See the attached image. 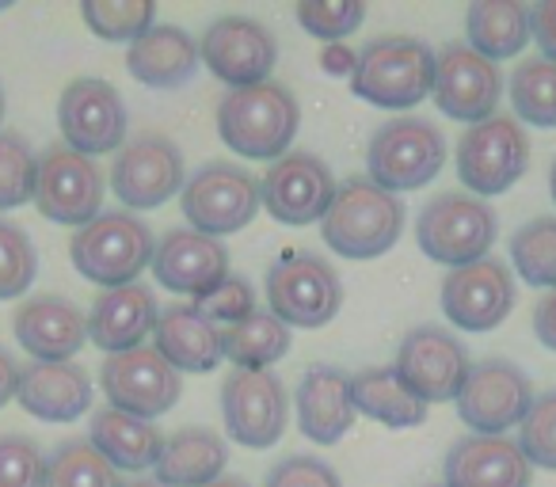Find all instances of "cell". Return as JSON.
I'll list each match as a JSON object with an SVG mask.
<instances>
[{"label": "cell", "mask_w": 556, "mask_h": 487, "mask_svg": "<svg viewBox=\"0 0 556 487\" xmlns=\"http://www.w3.org/2000/svg\"><path fill=\"white\" fill-rule=\"evenodd\" d=\"M0 123H4V85H0Z\"/></svg>", "instance_id": "obj_52"}, {"label": "cell", "mask_w": 556, "mask_h": 487, "mask_svg": "<svg viewBox=\"0 0 556 487\" xmlns=\"http://www.w3.org/2000/svg\"><path fill=\"white\" fill-rule=\"evenodd\" d=\"M16 400L27 415L42 423H73L92 408V377L77 362L20 366Z\"/></svg>", "instance_id": "obj_23"}, {"label": "cell", "mask_w": 556, "mask_h": 487, "mask_svg": "<svg viewBox=\"0 0 556 487\" xmlns=\"http://www.w3.org/2000/svg\"><path fill=\"white\" fill-rule=\"evenodd\" d=\"M194 312H202V317L210 320V324H225V328H232V324H240L244 317H252L255 312V290H252V282L248 279H225V282H217L214 290H206L202 297H194Z\"/></svg>", "instance_id": "obj_43"}, {"label": "cell", "mask_w": 556, "mask_h": 487, "mask_svg": "<svg viewBox=\"0 0 556 487\" xmlns=\"http://www.w3.org/2000/svg\"><path fill=\"white\" fill-rule=\"evenodd\" d=\"M465 35L469 47L488 62L522 54L530 42V9L518 0H480L465 12Z\"/></svg>", "instance_id": "obj_32"}, {"label": "cell", "mask_w": 556, "mask_h": 487, "mask_svg": "<svg viewBox=\"0 0 556 487\" xmlns=\"http://www.w3.org/2000/svg\"><path fill=\"white\" fill-rule=\"evenodd\" d=\"M156 317H161V305H156L153 290L141 286V282L103 290L92 302V312H88V339L108 355H126L153 335Z\"/></svg>", "instance_id": "obj_25"}, {"label": "cell", "mask_w": 556, "mask_h": 487, "mask_svg": "<svg viewBox=\"0 0 556 487\" xmlns=\"http://www.w3.org/2000/svg\"><path fill=\"white\" fill-rule=\"evenodd\" d=\"M199 65V42L176 24H153L126 50V69L146 88H184L194 80Z\"/></svg>", "instance_id": "obj_27"}, {"label": "cell", "mask_w": 556, "mask_h": 487, "mask_svg": "<svg viewBox=\"0 0 556 487\" xmlns=\"http://www.w3.org/2000/svg\"><path fill=\"white\" fill-rule=\"evenodd\" d=\"M35 271H39V256H35L31 236L0 217V302L24 297L35 282Z\"/></svg>", "instance_id": "obj_39"}, {"label": "cell", "mask_w": 556, "mask_h": 487, "mask_svg": "<svg viewBox=\"0 0 556 487\" xmlns=\"http://www.w3.org/2000/svg\"><path fill=\"white\" fill-rule=\"evenodd\" d=\"M290 328L275 312L255 309L252 317L222 332V358H229L237 370H267L290 355Z\"/></svg>", "instance_id": "obj_33"}, {"label": "cell", "mask_w": 556, "mask_h": 487, "mask_svg": "<svg viewBox=\"0 0 556 487\" xmlns=\"http://www.w3.org/2000/svg\"><path fill=\"white\" fill-rule=\"evenodd\" d=\"M510 259L515 271L530 286L556 290V217H533L510 240Z\"/></svg>", "instance_id": "obj_37"}, {"label": "cell", "mask_w": 556, "mask_h": 487, "mask_svg": "<svg viewBox=\"0 0 556 487\" xmlns=\"http://www.w3.org/2000/svg\"><path fill=\"white\" fill-rule=\"evenodd\" d=\"M518 426H522L518 449L526 453V461L556 472V393L533 396L530 411Z\"/></svg>", "instance_id": "obj_41"}, {"label": "cell", "mask_w": 556, "mask_h": 487, "mask_svg": "<svg viewBox=\"0 0 556 487\" xmlns=\"http://www.w3.org/2000/svg\"><path fill=\"white\" fill-rule=\"evenodd\" d=\"M16 388H20V362L0 347V408L9 400H16Z\"/></svg>", "instance_id": "obj_48"}, {"label": "cell", "mask_w": 556, "mask_h": 487, "mask_svg": "<svg viewBox=\"0 0 556 487\" xmlns=\"http://www.w3.org/2000/svg\"><path fill=\"white\" fill-rule=\"evenodd\" d=\"M267 305L287 328H325L343 305V282L313 252H287L267 271Z\"/></svg>", "instance_id": "obj_6"}, {"label": "cell", "mask_w": 556, "mask_h": 487, "mask_svg": "<svg viewBox=\"0 0 556 487\" xmlns=\"http://www.w3.org/2000/svg\"><path fill=\"white\" fill-rule=\"evenodd\" d=\"M222 419L229 438L240 446H275L290 419L287 385L270 370H232L222 385Z\"/></svg>", "instance_id": "obj_12"}, {"label": "cell", "mask_w": 556, "mask_h": 487, "mask_svg": "<svg viewBox=\"0 0 556 487\" xmlns=\"http://www.w3.org/2000/svg\"><path fill=\"white\" fill-rule=\"evenodd\" d=\"M229 449L225 438L210 426H184L172 438H164L156 457V484L164 487H206L225 476Z\"/></svg>", "instance_id": "obj_29"}, {"label": "cell", "mask_w": 556, "mask_h": 487, "mask_svg": "<svg viewBox=\"0 0 556 487\" xmlns=\"http://www.w3.org/2000/svg\"><path fill=\"white\" fill-rule=\"evenodd\" d=\"M503 95L500 65L480 57L469 42H450L434 54V85L431 100L446 118L457 123H484L495 115Z\"/></svg>", "instance_id": "obj_14"}, {"label": "cell", "mask_w": 556, "mask_h": 487, "mask_svg": "<svg viewBox=\"0 0 556 487\" xmlns=\"http://www.w3.org/2000/svg\"><path fill=\"white\" fill-rule=\"evenodd\" d=\"M351 400H355V411L393 426V431H408V426H419L427 419V403L396 377L393 366L358 370L351 377Z\"/></svg>", "instance_id": "obj_31"}, {"label": "cell", "mask_w": 556, "mask_h": 487, "mask_svg": "<svg viewBox=\"0 0 556 487\" xmlns=\"http://www.w3.org/2000/svg\"><path fill=\"white\" fill-rule=\"evenodd\" d=\"M47 457L24 434H0V487H42Z\"/></svg>", "instance_id": "obj_42"}, {"label": "cell", "mask_w": 556, "mask_h": 487, "mask_svg": "<svg viewBox=\"0 0 556 487\" xmlns=\"http://www.w3.org/2000/svg\"><path fill=\"white\" fill-rule=\"evenodd\" d=\"M454 403L469 431L484 434V438H503V431L526 419L533 403V385L507 358H484V362L469 366Z\"/></svg>", "instance_id": "obj_10"}, {"label": "cell", "mask_w": 556, "mask_h": 487, "mask_svg": "<svg viewBox=\"0 0 556 487\" xmlns=\"http://www.w3.org/2000/svg\"><path fill=\"white\" fill-rule=\"evenodd\" d=\"M206 487H252L248 479H240V476H222V479H214V484H206Z\"/></svg>", "instance_id": "obj_49"}, {"label": "cell", "mask_w": 556, "mask_h": 487, "mask_svg": "<svg viewBox=\"0 0 556 487\" xmlns=\"http://www.w3.org/2000/svg\"><path fill=\"white\" fill-rule=\"evenodd\" d=\"M187 183L184 153L164 133H138L111 164V191L126 209H156Z\"/></svg>", "instance_id": "obj_13"}, {"label": "cell", "mask_w": 556, "mask_h": 487, "mask_svg": "<svg viewBox=\"0 0 556 487\" xmlns=\"http://www.w3.org/2000/svg\"><path fill=\"white\" fill-rule=\"evenodd\" d=\"M366 20L363 0H305L298 4V24L320 42H343Z\"/></svg>", "instance_id": "obj_40"}, {"label": "cell", "mask_w": 556, "mask_h": 487, "mask_svg": "<svg viewBox=\"0 0 556 487\" xmlns=\"http://www.w3.org/2000/svg\"><path fill=\"white\" fill-rule=\"evenodd\" d=\"M442 312L462 332H492L515 309V279L500 259H477L442 279Z\"/></svg>", "instance_id": "obj_20"}, {"label": "cell", "mask_w": 556, "mask_h": 487, "mask_svg": "<svg viewBox=\"0 0 556 487\" xmlns=\"http://www.w3.org/2000/svg\"><path fill=\"white\" fill-rule=\"evenodd\" d=\"M530 168V138L510 115H492L469 126L457 141V176L472 198L503 194Z\"/></svg>", "instance_id": "obj_8"}, {"label": "cell", "mask_w": 556, "mask_h": 487, "mask_svg": "<svg viewBox=\"0 0 556 487\" xmlns=\"http://www.w3.org/2000/svg\"><path fill=\"white\" fill-rule=\"evenodd\" d=\"M263 487H343V479L332 464L317 461V457L294 453L267 472V484Z\"/></svg>", "instance_id": "obj_44"}, {"label": "cell", "mask_w": 556, "mask_h": 487, "mask_svg": "<svg viewBox=\"0 0 556 487\" xmlns=\"http://www.w3.org/2000/svg\"><path fill=\"white\" fill-rule=\"evenodd\" d=\"M510 103L518 118L541 130H556V65L545 57H530L510 77Z\"/></svg>", "instance_id": "obj_35"}, {"label": "cell", "mask_w": 556, "mask_h": 487, "mask_svg": "<svg viewBox=\"0 0 556 487\" xmlns=\"http://www.w3.org/2000/svg\"><path fill=\"white\" fill-rule=\"evenodd\" d=\"M336 194V179L320 156L287 153L278 156L260 179V202L282 225H313L328 214Z\"/></svg>", "instance_id": "obj_19"}, {"label": "cell", "mask_w": 556, "mask_h": 487, "mask_svg": "<svg viewBox=\"0 0 556 487\" xmlns=\"http://www.w3.org/2000/svg\"><path fill=\"white\" fill-rule=\"evenodd\" d=\"M100 385L108 396V408L126 411L153 423L156 415L176 408L184 381L179 373L156 355L153 347L126 350V355H108V362L100 366Z\"/></svg>", "instance_id": "obj_16"}, {"label": "cell", "mask_w": 556, "mask_h": 487, "mask_svg": "<svg viewBox=\"0 0 556 487\" xmlns=\"http://www.w3.org/2000/svg\"><path fill=\"white\" fill-rule=\"evenodd\" d=\"M42 487H123L118 472L92 449L88 438H70L47 457Z\"/></svg>", "instance_id": "obj_34"}, {"label": "cell", "mask_w": 556, "mask_h": 487, "mask_svg": "<svg viewBox=\"0 0 556 487\" xmlns=\"http://www.w3.org/2000/svg\"><path fill=\"white\" fill-rule=\"evenodd\" d=\"M39 156L20 133L0 130V209H16L35 198Z\"/></svg>", "instance_id": "obj_38"}, {"label": "cell", "mask_w": 556, "mask_h": 487, "mask_svg": "<svg viewBox=\"0 0 556 487\" xmlns=\"http://www.w3.org/2000/svg\"><path fill=\"white\" fill-rule=\"evenodd\" d=\"M4 9H9V4H4V0H0V12H4Z\"/></svg>", "instance_id": "obj_53"}, {"label": "cell", "mask_w": 556, "mask_h": 487, "mask_svg": "<svg viewBox=\"0 0 556 487\" xmlns=\"http://www.w3.org/2000/svg\"><path fill=\"white\" fill-rule=\"evenodd\" d=\"M434 50L408 35H386L358 50L351 88L358 100L386 111H408L431 95Z\"/></svg>", "instance_id": "obj_4"}, {"label": "cell", "mask_w": 556, "mask_h": 487, "mask_svg": "<svg viewBox=\"0 0 556 487\" xmlns=\"http://www.w3.org/2000/svg\"><path fill=\"white\" fill-rule=\"evenodd\" d=\"M156 240L141 217L130 209H108L77 229L70 244V259L88 282L103 290L134 286L149 264H153Z\"/></svg>", "instance_id": "obj_3"}, {"label": "cell", "mask_w": 556, "mask_h": 487, "mask_svg": "<svg viewBox=\"0 0 556 487\" xmlns=\"http://www.w3.org/2000/svg\"><path fill=\"white\" fill-rule=\"evenodd\" d=\"M325 244L343 259H378L404 232V206L396 194L355 176L336 183L332 206L320 217Z\"/></svg>", "instance_id": "obj_2"}, {"label": "cell", "mask_w": 556, "mask_h": 487, "mask_svg": "<svg viewBox=\"0 0 556 487\" xmlns=\"http://www.w3.org/2000/svg\"><path fill=\"white\" fill-rule=\"evenodd\" d=\"M416 240L427 259L450 267H469L484 259L495 240V214L484 198L462 191H446L431 198L416 217Z\"/></svg>", "instance_id": "obj_5"}, {"label": "cell", "mask_w": 556, "mask_h": 487, "mask_svg": "<svg viewBox=\"0 0 556 487\" xmlns=\"http://www.w3.org/2000/svg\"><path fill=\"white\" fill-rule=\"evenodd\" d=\"M298 426L317 446H336L355 426V400H351V377L336 366H309L294 393Z\"/></svg>", "instance_id": "obj_26"}, {"label": "cell", "mask_w": 556, "mask_h": 487, "mask_svg": "<svg viewBox=\"0 0 556 487\" xmlns=\"http://www.w3.org/2000/svg\"><path fill=\"white\" fill-rule=\"evenodd\" d=\"M199 57L222 85L252 88L270 80V69L278 62V42L263 24L248 16H222L202 31Z\"/></svg>", "instance_id": "obj_17"}, {"label": "cell", "mask_w": 556, "mask_h": 487, "mask_svg": "<svg viewBox=\"0 0 556 487\" xmlns=\"http://www.w3.org/2000/svg\"><path fill=\"white\" fill-rule=\"evenodd\" d=\"M88 441L92 449L111 464L115 472H146L156 464L161 457V431H156L149 419L126 415V411L115 408H100L92 415V426H88Z\"/></svg>", "instance_id": "obj_30"}, {"label": "cell", "mask_w": 556, "mask_h": 487, "mask_svg": "<svg viewBox=\"0 0 556 487\" xmlns=\"http://www.w3.org/2000/svg\"><path fill=\"white\" fill-rule=\"evenodd\" d=\"M58 126H62L65 149L92 161L123 149L130 115L115 85L100 77H80L58 100Z\"/></svg>", "instance_id": "obj_11"}, {"label": "cell", "mask_w": 556, "mask_h": 487, "mask_svg": "<svg viewBox=\"0 0 556 487\" xmlns=\"http://www.w3.org/2000/svg\"><path fill=\"white\" fill-rule=\"evenodd\" d=\"M184 202V217L191 221L194 232L202 236H229L240 232L255 217L260 202V183L252 171H244L240 164H202L179 191Z\"/></svg>", "instance_id": "obj_9"}, {"label": "cell", "mask_w": 556, "mask_h": 487, "mask_svg": "<svg viewBox=\"0 0 556 487\" xmlns=\"http://www.w3.org/2000/svg\"><path fill=\"white\" fill-rule=\"evenodd\" d=\"M153 350L176 373H210L222 362V332L194 305H168L156 317Z\"/></svg>", "instance_id": "obj_28"}, {"label": "cell", "mask_w": 556, "mask_h": 487, "mask_svg": "<svg viewBox=\"0 0 556 487\" xmlns=\"http://www.w3.org/2000/svg\"><path fill=\"white\" fill-rule=\"evenodd\" d=\"M31 202L47 221L85 229L92 217L103 214V171L88 156L54 145L39 156Z\"/></svg>", "instance_id": "obj_15"}, {"label": "cell", "mask_w": 556, "mask_h": 487, "mask_svg": "<svg viewBox=\"0 0 556 487\" xmlns=\"http://www.w3.org/2000/svg\"><path fill=\"white\" fill-rule=\"evenodd\" d=\"M88 31L103 42H138L156 24V4L149 0H88L80 4Z\"/></svg>", "instance_id": "obj_36"}, {"label": "cell", "mask_w": 556, "mask_h": 487, "mask_svg": "<svg viewBox=\"0 0 556 487\" xmlns=\"http://www.w3.org/2000/svg\"><path fill=\"white\" fill-rule=\"evenodd\" d=\"M12 328L35 362H73L88 343V317L65 297H31L16 309Z\"/></svg>", "instance_id": "obj_24"}, {"label": "cell", "mask_w": 556, "mask_h": 487, "mask_svg": "<svg viewBox=\"0 0 556 487\" xmlns=\"http://www.w3.org/2000/svg\"><path fill=\"white\" fill-rule=\"evenodd\" d=\"M153 274L164 290L202 297L217 282L229 279V252L222 240L202 236L194 229H172L153 248Z\"/></svg>", "instance_id": "obj_21"}, {"label": "cell", "mask_w": 556, "mask_h": 487, "mask_svg": "<svg viewBox=\"0 0 556 487\" xmlns=\"http://www.w3.org/2000/svg\"><path fill=\"white\" fill-rule=\"evenodd\" d=\"M320 65H325L328 77H348V73H355L358 54L348 42H332V47H325V54H320Z\"/></svg>", "instance_id": "obj_47"}, {"label": "cell", "mask_w": 556, "mask_h": 487, "mask_svg": "<svg viewBox=\"0 0 556 487\" xmlns=\"http://www.w3.org/2000/svg\"><path fill=\"white\" fill-rule=\"evenodd\" d=\"M469 366V350L462 347V339H454L446 328L424 324L404 335L393 370L431 408V403L457 400Z\"/></svg>", "instance_id": "obj_18"}, {"label": "cell", "mask_w": 556, "mask_h": 487, "mask_svg": "<svg viewBox=\"0 0 556 487\" xmlns=\"http://www.w3.org/2000/svg\"><path fill=\"white\" fill-rule=\"evenodd\" d=\"M548 191H553V202H556V161H553V171H548Z\"/></svg>", "instance_id": "obj_51"}, {"label": "cell", "mask_w": 556, "mask_h": 487, "mask_svg": "<svg viewBox=\"0 0 556 487\" xmlns=\"http://www.w3.org/2000/svg\"><path fill=\"white\" fill-rule=\"evenodd\" d=\"M533 464L510 438L465 434L442 464V487H530Z\"/></svg>", "instance_id": "obj_22"}, {"label": "cell", "mask_w": 556, "mask_h": 487, "mask_svg": "<svg viewBox=\"0 0 556 487\" xmlns=\"http://www.w3.org/2000/svg\"><path fill=\"white\" fill-rule=\"evenodd\" d=\"M366 164H370V183H378L381 191H416L442 171L446 138L427 118H393L370 138Z\"/></svg>", "instance_id": "obj_7"}, {"label": "cell", "mask_w": 556, "mask_h": 487, "mask_svg": "<svg viewBox=\"0 0 556 487\" xmlns=\"http://www.w3.org/2000/svg\"><path fill=\"white\" fill-rule=\"evenodd\" d=\"M302 126V107L287 85L263 80L252 88H232L217 103V133L237 156L270 161L290 153V141Z\"/></svg>", "instance_id": "obj_1"}, {"label": "cell", "mask_w": 556, "mask_h": 487, "mask_svg": "<svg viewBox=\"0 0 556 487\" xmlns=\"http://www.w3.org/2000/svg\"><path fill=\"white\" fill-rule=\"evenodd\" d=\"M533 335L541 339V347L556 350V290L533 305Z\"/></svg>", "instance_id": "obj_46"}, {"label": "cell", "mask_w": 556, "mask_h": 487, "mask_svg": "<svg viewBox=\"0 0 556 487\" xmlns=\"http://www.w3.org/2000/svg\"><path fill=\"white\" fill-rule=\"evenodd\" d=\"M123 487H164V484H156V479H130V484H123Z\"/></svg>", "instance_id": "obj_50"}, {"label": "cell", "mask_w": 556, "mask_h": 487, "mask_svg": "<svg viewBox=\"0 0 556 487\" xmlns=\"http://www.w3.org/2000/svg\"><path fill=\"white\" fill-rule=\"evenodd\" d=\"M530 39L541 47L545 62L556 65V0H541L530 9Z\"/></svg>", "instance_id": "obj_45"}]
</instances>
